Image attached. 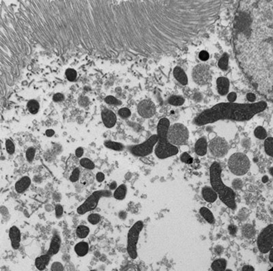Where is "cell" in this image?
<instances>
[{
	"label": "cell",
	"mask_w": 273,
	"mask_h": 271,
	"mask_svg": "<svg viewBox=\"0 0 273 271\" xmlns=\"http://www.w3.org/2000/svg\"><path fill=\"white\" fill-rule=\"evenodd\" d=\"M174 76L178 82H180L182 85L186 86L188 83V77L187 75L182 68L176 66L174 70Z\"/></svg>",
	"instance_id": "44dd1931"
},
{
	"label": "cell",
	"mask_w": 273,
	"mask_h": 271,
	"mask_svg": "<svg viewBox=\"0 0 273 271\" xmlns=\"http://www.w3.org/2000/svg\"><path fill=\"white\" fill-rule=\"evenodd\" d=\"M232 186L233 188L236 190L241 189L243 186V181H242V180L239 178L234 179L232 182Z\"/></svg>",
	"instance_id": "7bdbcfd3"
},
{
	"label": "cell",
	"mask_w": 273,
	"mask_h": 271,
	"mask_svg": "<svg viewBox=\"0 0 273 271\" xmlns=\"http://www.w3.org/2000/svg\"><path fill=\"white\" fill-rule=\"evenodd\" d=\"M90 234V228L86 225H79L77 228L76 234L80 239L85 238Z\"/></svg>",
	"instance_id": "83f0119b"
},
{
	"label": "cell",
	"mask_w": 273,
	"mask_h": 271,
	"mask_svg": "<svg viewBox=\"0 0 273 271\" xmlns=\"http://www.w3.org/2000/svg\"><path fill=\"white\" fill-rule=\"evenodd\" d=\"M53 101L55 102H59V101H62L64 99V96L63 94H60V93H58V94H56L54 95V96L53 98Z\"/></svg>",
	"instance_id": "f907efd6"
},
{
	"label": "cell",
	"mask_w": 273,
	"mask_h": 271,
	"mask_svg": "<svg viewBox=\"0 0 273 271\" xmlns=\"http://www.w3.org/2000/svg\"><path fill=\"white\" fill-rule=\"evenodd\" d=\"M51 270L53 271H59V270H64V266L62 265V263L59 262H55L52 264L51 266Z\"/></svg>",
	"instance_id": "f6af8a7d"
},
{
	"label": "cell",
	"mask_w": 273,
	"mask_h": 271,
	"mask_svg": "<svg viewBox=\"0 0 273 271\" xmlns=\"http://www.w3.org/2000/svg\"><path fill=\"white\" fill-rule=\"evenodd\" d=\"M227 260L223 258H219L213 262L211 264V268L214 271H223L227 268Z\"/></svg>",
	"instance_id": "d4e9b609"
},
{
	"label": "cell",
	"mask_w": 273,
	"mask_h": 271,
	"mask_svg": "<svg viewBox=\"0 0 273 271\" xmlns=\"http://www.w3.org/2000/svg\"><path fill=\"white\" fill-rule=\"evenodd\" d=\"M66 75L67 79L69 80V81H73L77 78V72L75 70L69 68V69L66 70Z\"/></svg>",
	"instance_id": "ab89813d"
},
{
	"label": "cell",
	"mask_w": 273,
	"mask_h": 271,
	"mask_svg": "<svg viewBox=\"0 0 273 271\" xmlns=\"http://www.w3.org/2000/svg\"><path fill=\"white\" fill-rule=\"evenodd\" d=\"M266 107L267 103L264 101L247 104L236 103L234 102L219 103L203 111L197 116L194 122L197 126H203L222 120L247 121L264 111Z\"/></svg>",
	"instance_id": "6da1fadb"
},
{
	"label": "cell",
	"mask_w": 273,
	"mask_h": 271,
	"mask_svg": "<svg viewBox=\"0 0 273 271\" xmlns=\"http://www.w3.org/2000/svg\"><path fill=\"white\" fill-rule=\"evenodd\" d=\"M199 213L201 216L206 220L208 223L210 224H214L215 223V219L212 212L208 208L201 207L199 209Z\"/></svg>",
	"instance_id": "484cf974"
},
{
	"label": "cell",
	"mask_w": 273,
	"mask_h": 271,
	"mask_svg": "<svg viewBox=\"0 0 273 271\" xmlns=\"http://www.w3.org/2000/svg\"><path fill=\"white\" fill-rule=\"evenodd\" d=\"M39 103L35 100H31L28 103V108L31 114H35L39 110Z\"/></svg>",
	"instance_id": "836d02e7"
},
{
	"label": "cell",
	"mask_w": 273,
	"mask_h": 271,
	"mask_svg": "<svg viewBox=\"0 0 273 271\" xmlns=\"http://www.w3.org/2000/svg\"><path fill=\"white\" fill-rule=\"evenodd\" d=\"M126 193H127V187L125 184H120L117 186L114 193V197L115 199L117 200H123L126 197Z\"/></svg>",
	"instance_id": "cb8c5ba5"
},
{
	"label": "cell",
	"mask_w": 273,
	"mask_h": 271,
	"mask_svg": "<svg viewBox=\"0 0 273 271\" xmlns=\"http://www.w3.org/2000/svg\"><path fill=\"white\" fill-rule=\"evenodd\" d=\"M272 169H273V167H271V168L270 169V175H272Z\"/></svg>",
	"instance_id": "94428289"
},
{
	"label": "cell",
	"mask_w": 273,
	"mask_h": 271,
	"mask_svg": "<svg viewBox=\"0 0 273 271\" xmlns=\"http://www.w3.org/2000/svg\"><path fill=\"white\" fill-rule=\"evenodd\" d=\"M254 135L256 138L259 139H265L267 137V132L262 126H257L254 130Z\"/></svg>",
	"instance_id": "1f68e13d"
},
{
	"label": "cell",
	"mask_w": 273,
	"mask_h": 271,
	"mask_svg": "<svg viewBox=\"0 0 273 271\" xmlns=\"http://www.w3.org/2000/svg\"><path fill=\"white\" fill-rule=\"evenodd\" d=\"M228 63H229V57H228L227 53H225V54L222 55V57L219 59L218 66L221 70H225L228 68Z\"/></svg>",
	"instance_id": "d6a6232c"
},
{
	"label": "cell",
	"mask_w": 273,
	"mask_h": 271,
	"mask_svg": "<svg viewBox=\"0 0 273 271\" xmlns=\"http://www.w3.org/2000/svg\"><path fill=\"white\" fill-rule=\"evenodd\" d=\"M247 100L248 101L253 103V102L256 101V95L253 94V93H248L247 95Z\"/></svg>",
	"instance_id": "f5cc1de1"
},
{
	"label": "cell",
	"mask_w": 273,
	"mask_h": 271,
	"mask_svg": "<svg viewBox=\"0 0 273 271\" xmlns=\"http://www.w3.org/2000/svg\"><path fill=\"white\" fill-rule=\"evenodd\" d=\"M6 150H7V152L9 154H14L15 152V146H14V144L13 143V142L11 141V140L10 139L6 140Z\"/></svg>",
	"instance_id": "f35d334b"
},
{
	"label": "cell",
	"mask_w": 273,
	"mask_h": 271,
	"mask_svg": "<svg viewBox=\"0 0 273 271\" xmlns=\"http://www.w3.org/2000/svg\"><path fill=\"white\" fill-rule=\"evenodd\" d=\"M209 57H210L209 53L206 51H201L199 54V59L203 62L207 61L208 59H209Z\"/></svg>",
	"instance_id": "bcb514c9"
},
{
	"label": "cell",
	"mask_w": 273,
	"mask_h": 271,
	"mask_svg": "<svg viewBox=\"0 0 273 271\" xmlns=\"http://www.w3.org/2000/svg\"><path fill=\"white\" fill-rule=\"evenodd\" d=\"M137 112H138L139 115L143 118H150L156 114V105L150 100H143L138 104Z\"/></svg>",
	"instance_id": "7c38bea8"
},
{
	"label": "cell",
	"mask_w": 273,
	"mask_h": 271,
	"mask_svg": "<svg viewBox=\"0 0 273 271\" xmlns=\"http://www.w3.org/2000/svg\"><path fill=\"white\" fill-rule=\"evenodd\" d=\"M242 270L243 271H254L255 268L251 265H245L242 268Z\"/></svg>",
	"instance_id": "db71d44e"
},
{
	"label": "cell",
	"mask_w": 273,
	"mask_h": 271,
	"mask_svg": "<svg viewBox=\"0 0 273 271\" xmlns=\"http://www.w3.org/2000/svg\"><path fill=\"white\" fill-rule=\"evenodd\" d=\"M169 103L174 106H181L185 103V99L180 96H172L168 100Z\"/></svg>",
	"instance_id": "f546056e"
},
{
	"label": "cell",
	"mask_w": 273,
	"mask_h": 271,
	"mask_svg": "<svg viewBox=\"0 0 273 271\" xmlns=\"http://www.w3.org/2000/svg\"><path fill=\"white\" fill-rule=\"evenodd\" d=\"M61 246V238L59 235H54L51 241L49 247L46 252V254H49L51 256H53L55 254H57L60 249Z\"/></svg>",
	"instance_id": "9a60e30c"
},
{
	"label": "cell",
	"mask_w": 273,
	"mask_h": 271,
	"mask_svg": "<svg viewBox=\"0 0 273 271\" xmlns=\"http://www.w3.org/2000/svg\"><path fill=\"white\" fill-rule=\"evenodd\" d=\"M227 164L230 172L237 176L247 174L251 167L249 159L242 152H236L231 155Z\"/></svg>",
	"instance_id": "277c9868"
},
{
	"label": "cell",
	"mask_w": 273,
	"mask_h": 271,
	"mask_svg": "<svg viewBox=\"0 0 273 271\" xmlns=\"http://www.w3.org/2000/svg\"><path fill=\"white\" fill-rule=\"evenodd\" d=\"M272 251H273V249H271V250H270V251H269V252H270V255H269V260H270V262H272V263L273 262V256H272Z\"/></svg>",
	"instance_id": "680465c9"
},
{
	"label": "cell",
	"mask_w": 273,
	"mask_h": 271,
	"mask_svg": "<svg viewBox=\"0 0 273 271\" xmlns=\"http://www.w3.org/2000/svg\"><path fill=\"white\" fill-rule=\"evenodd\" d=\"M208 148L210 152L213 156L217 158H222L228 153L230 146L225 139L221 137H217L210 141Z\"/></svg>",
	"instance_id": "8fae6325"
},
{
	"label": "cell",
	"mask_w": 273,
	"mask_h": 271,
	"mask_svg": "<svg viewBox=\"0 0 273 271\" xmlns=\"http://www.w3.org/2000/svg\"><path fill=\"white\" fill-rule=\"evenodd\" d=\"M169 126L170 122L166 117L160 120L157 125L156 135L158 141L156 144L154 152L156 156L160 159H165L175 156L179 152L176 146L173 145L168 140L167 131Z\"/></svg>",
	"instance_id": "3957f363"
},
{
	"label": "cell",
	"mask_w": 273,
	"mask_h": 271,
	"mask_svg": "<svg viewBox=\"0 0 273 271\" xmlns=\"http://www.w3.org/2000/svg\"><path fill=\"white\" fill-rule=\"evenodd\" d=\"M32 183L30 178L28 176H23L18 180L15 184V190L19 193H22L30 187Z\"/></svg>",
	"instance_id": "ac0fdd59"
},
{
	"label": "cell",
	"mask_w": 273,
	"mask_h": 271,
	"mask_svg": "<svg viewBox=\"0 0 273 271\" xmlns=\"http://www.w3.org/2000/svg\"><path fill=\"white\" fill-rule=\"evenodd\" d=\"M143 228V223L138 221L133 225L128 232L127 236V253L130 258L136 259L137 254V243H138L139 234Z\"/></svg>",
	"instance_id": "52a82bcc"
},
{
	"label": "cell",
	"mask_w": 273,
	"mask_h": 271,
	"mask_svg": "<svg viewBox=\"0 0 273 271\" xmlns=\"http://www.w3.org/2000/svg\"><path fill=\"white\" fill-rule=\"evenodd\" d=\"M201 194L203 198L208 203H214L218 198L217 193L209 186H204L201 190Z\"/></svg>",
	"instance_id": "e0dca14e"
},
{
	"label": "cell",
	"mask_w": 273,
	"mask_h": 271,
	"mask_svg": "<svg viewBox=\"0 0 273 271\" xmlns=\"http://www.w3.org/2000/svg\"><path fill=\"white\" fill-rule=\"evenodd\" d=\"M268 179L269 178H268V177L267 176V175H264V176H263L262 178H261V180H262L264 183H266L268 181Z\"/></svg>",
	"instance_id": "91938a15"
},
{
	"label": "cell",
	"mask_w": 273,
	"mask_h": 271,
	"mask_svg": "<svg viewBox=\"0 0 273 271\" xmlns=\"http://www.w3.org/2000/svg\"><path fill=\"white\" fill-rule=\"evenodd\" d=\"M193 79L197 84L204 86L208 84L212 80V72L210 66L206 64H199L193 70Z\"/></svg>",
	"instance_id": "30bf717a"
},
{
	"label": "cell",
	"mask_w": 273,
	"mask_h": 271,
	"mask_svg": "<svg viewBox=\"0 0 273 271\" xmlns=\"http://www.w3.org/2000/svg\"><path fill=\"white\" fill-rule=\"evenodd\" d=\"M228 230H229V232L231 235L234 236V235L236 234L237 231H238V228L234 225H230L228 227Z\"/></svg>",
	"instance_id": "7dc6e473"
},
{
	"label": "cell",
	"mask_w": 273,
	"mask_h": 271,
	"mask_svg": "<svg viewBox=\"0 0 273 271\" xmlns=\"http://www.w3.org/2000/svg\"><path fill=\"white\" fill-rule=\"evenodd\" d=\"M237 99V95L235 92H230L229 94L227 95V100L229 102L233 103V102L236 101Z\"/></svg>",
	"instance_id": "681fc988"
},
{
	"label": "cell",
	"mask_w": 273,
	"mask_h": 271,
	"mask_svg": "<svg viewBox=\"0 0 273 271\" xmlns=\"http://www.w3.org/2000/svg\"><path fill=\"white\" fill-rule=\"evenodd\" d=\"M80 165L86 170H92L95 168V164L92 160L88 158H82L80 160Z\"/></svg>",
	"instance_id": "4dcf8cb0"
},
{
	"label": "cell",
	"mask_w": 273,
	"mask_h": 271,
	"mask_svg": "<svg viewBox=\"0 0 273 271\" xmlns=\"http://www.w3.org/2000/svg\"><path fill=\"white\" fill-rule=\"evenodd\" d=\"M116 188H117V183H116V182H115V181L112 182V183H111V184L109 185L110 191L115 190Z\"/></svg>",
	"instance_id": "6f0895ef"
},
{
	"label": "cell",
	"mask_w": 273,
	"mask_h": 271,
	"mask_svg": "<svg viewBox=\"0 0 273 271\" xmlns=\"http://www.w3.org/2000/svg\"><path fill=\"white\" fill-rule=\"evenodd\" d=\"M167 138L169 141L174 146L186 145L189 138V132L184 124L176 123L169 127Z\"/></svg>",
	"instance_id": "5b68a950"
},
{
	"label": "cell",
	"mask_w": 273,
	"mask_h": 271,
	"mask_svg": "<svg viewBox=\"0 0 273 271\" xmlns=\"http://www.w3.org/2000/svg\"><path fill=\"white\" fill-rule=\"evenodd\" d=\"M104 145L106 148L115 151H122L124 148V146L122 143L113 141H105Z\"/></svg>",
	"instance_id": "4316f807"
},
{
	"label": "cell",
	"mask_w": 273,
	"mask_h": 271,
	"mask_svg": "<svg viewBox=\"0 0 273 271\" xmlns=\"http://www.w3.org/2000/svg\"><path fill=\"white\" fill-rule=\"evenodd\" d=\"M256 229H255L254 226L252 225L251 224H245V225L243 226V228H242V234H243V236L246 238H253L256 236Z\"/></svg>",
	"instance_id": "603a6c76"
},
{
	"label": "cell",
	"mask_w": 273,
	"mask_h": 271,
	"mask_svg": "<svg viewBox=\"0 0 273 271\" xmlns=\"http://www.w3.org/2000/svg\"><path fill=\"white\" fill-rule=\"evenodd\" d=\"M83 153H84L83 149L81 147L77 148L76 150H75V155H76V157L77 158H81L82 156L83 155Z\"/></svg>",
	"instance_id": "816d5d0a"
},
{
	"label": "cell",
	"mask_w": 273,
	"mask_h": 271,
	"mask_svg": "<svg viewBox=\"0 0 273 271\" xmlns=\"http://www.w3.org/2000/svg\"><path fill=\"white\" fill-rule=\"evenodd\" d=\"M35 154V150L34 148L33 147H30L29 148L28 150H26L25 152V157H26V159L29 163H31V162L33 161V160L34 159Z\"/></svg>",
	"instance_id": "d590c367"
},
{
	"label": "cell",
	"mask_w": 273,
	"mask_h": 271,
	"mask_svg": "<svg viewBox=\"0 0 273 271\" xmlns=\"http://www.w3.org/2000/svg\"><path fill=\"white\" fill-rule=\"evenodd\" d=\"M101 220V215L96 213H92V214H89L88 217V221L92 225H97L98 223H99V222Z\"/></svg>",
	"instance_id": "e575fe53"
},
{
	"label": "cell",
	"mask_w": 273,
	"mask_h": 271,
	"mask_svg": "<svg viewBox=\"0 0 273 271\" xmlns=\"http://www.w3.org/2000/svg\"><path fill=\"white\" fill-rule=\"evenodd\" d=\"M55 134V131L52 129H48L46 130V135L49 137H51L54 135Z\"/></svg>",
	"instance_id": "9f6ffc18"
},
{
	"label": "cell",
	"mask_w": 273,
	"mask_h": 271,
	"mask_svg": "<svg viewBox=\"0 0 273 271\" xmlns=\"http://www.w3.org/2000/svg\"><path fill=\"white\" fill-rule=\"evenodd\" d=\"M75 251L79 257H83L88 254L89 251V245L87 242H79L75 246Z\"/></svg>",
	"instance_id": "7402d4cb"
},
{
	"label": "cell",
	"mask_w": 273,
	"mask_h": 271,
	"mask_svg": "<svg viewBox=\"0 0 273 271\" xmlns=\"http://www.w3.org/2000/svg\"><path fill=\"white\" fill-rule=\"evenodd\" d=\"M9 237L11 241V245L14 249H18L21 243V232L16 226H12L9 231Z\"/></svg>",
	"instance_id": "5bb4252c"
},
{
	"label": "cell",
	"mask_w": 273,
	"mask_h": 271,
	"mask_svg": "<svg viewBox=\"0 0 273 271\" xmlns=\"http://www.w3.org/2000/svg\"><path fill=\"white\" fill-rule=\"evenodd\" d=\"M112 193L110 190L95 191L89 196L81 205L77 208V212L79 214L83 215L85 213L96 209L100 199L103 197H110Z\"/></svg>",
	"instance_id": "8992f818"
},
{
	"label": "cell",
	"mask_w": 273,
	"mask_h": 271,
	"mask_svg": "<svg viewBox=\"0 0 273 271\" xmlns=\"http://www.w3.org/2000/svg\"><path fill=\"white\" fill-rule=\"evenodd\" d=\"M222 168L218 162L214 161L210 167V181L212 189L217 193L220 200L233 210L236 209V193L234 190L223 183Z\"/></svg>",
	"instance_id": "7a4b0ae2"
},
{
	"label": "cell",
	"mask_w": 273,
	"mask_h": 271,
	"mask_svg": "<svg viewBox=\"0 0 273 271\" xmlns=\"http://www.w3.org/2000/svg\"><path fill=\"white\" fill-rule=\"evenodd\" d=\"M180 160L182 163H185L188 165L192 164L193 162V159L191 157V156L187 152H184L182 154L180 157Z\"/></svg>",
	"instance_id": "8d00e7d4"
},
{
	"label": "cell",
	"mask_w": 273,
	"mask_h": 271,
	"mask_svg": "<svg viewBox=\"0 0 273 271\" xmlns=\"http://www.w3.org/2000/svg\"><path fill=\"white\" fill-rule=\"evenodd\" d=\"M257 247L262 254H268L273 246V224L264 228L257 238Z\"/></svg>",
	"instance_id": "ba28073f"
},
{
	"label": "cell",
	"mask_w": 273,
	"mask_h": 271,
	"mask_svg": "<svg viewBox=\"0 0 273 271\" xmlns=\"http://www.w3.org/2000/svg\"><path fill=\"white\" fill-rule=\"evenodd\" d=\"M103 124L106 128H112L115 125L117 122L116 115L112 111L105 109L103 110L101 114Z\"/></svg>",
	"instance_id": "4fadbf2b"
},
{
	"label": "cell",
	"mask_w": 273,
	"mask_h": 271,
	"mask_svg": "<svg viewBox=\"0 0 273 271\" xmlns=\"http://www.w3.org/2000/svg\"><path fill=\"white\" fill-rule=\"evenodd\" d=\"M105 178V175L103 172H98L96 175V179L97 182H98V183H102V182H103Z\"/></svg>",
	"instance_id": "c3c4849f"
},
{
	"label": "cell",
	"mask_w": 273,
	"mask_h": 271,
	"mask_svg": "<svg viewBox=\"0 0 273 271\" xmlns=\"http://www.w3.org/2000/svg\"><path fill=\"white\" fill-rule=\"evenodd\" d=\"M51 258V256L46 253L45 254L41 255L35 259V266L38 270H43L46 268Z\"/></svg>",
	"instance_id": "ffe728a7"
},
{
	"label": "cell",
	"mask_w": 273,
	"mask_h": 271,
	"mask_svg": "<svg viewBox=\"0 0 273 271\" xmlns=\"http://www.w3.org/2000/svg\"><path fill=\"white\" fill-rule=\"evenodd\" d=\"M55 216H56L57 218H60V217L63 215V212H64V208L63 206H62L61 204H56L55 207Z\"/></svg>",
	"instance_id": "ee69618b"
},
{
	"label": "cell",
	"mask_w": 273,
	"mask_h": 271,
	"mask_svg": "<svg viewBox=\"0 0 273 271\" xmlns=\"http://www.w3.org/2000/svg\"><path fill=\"white\" fill-rule=\"evenodd\" d=\"M208 150V142L205 137L199 138L195 144V152L200 157L205 156Z\"/></svg>",
	"instance_id": "2e32d148"
},
{
	"label": "cell",
	"mask_w": 273,
	"mask_h": 271,
	"mask_svg": "<svg viewBox=\"0 0 273 271\" xmlns=\"http://www.w3.org/2000/svg\"><path fill=\"white\" fill-rule=\"evenodd\" d=\"M264 150L266 154L270 157L273 156V138L266 137L264 141Z\"/></svg>",
	"instance_id": "f1b7e54d"
},
{
	"label": "cell",
	"mask_w": 273,
	"mask_h": 271,
	"mask_svg": "<svg viewBox=\"0 0 273 271\" xmlns=\"http://www.w3.org/2000/svg\"><path fill=\"white\" fill-rule=\"evenodd\" d=\"M223 248L221 246H217L214 249V252L216 253L217 254H219V255L221 254L222 253H223Z\"/></svg>",
	"instance_id": "11a10c76"
},
{
	"label": "cell",
	"mask_w": 273,
	"mask_h": 271,
	"mask_svg": "<svg viewBox=\"0 0 273 271\" xmlns=\"http://www.w3.org/2000/svg\"><path fill=\"white\" fill-rule=\"evenodd\" d=\"M158 141L157 135H153L143 143L129 147V151L135 157H143L150 155Z\"/></svg>",
	"instance_id": "9c48e42d"
},
{
	"label": "cell",
	"mask_w": 273,
	"mask_h": 271,
	"mask_svg": "<svg viewBox=\"0 0 273 271\" xmlns=\"http://www.w3.org/2000/svg\"><path fill=\"white\" fill-rule=\"evenodd\" d=\"M217 90L221 95H225L230 89V81L226 77H221L217 80Z\"/></svg>",
	"instance_id": "d6986e66"
},
{
	"label": "cell",
	"mask_w": 273,
	"mask_h": 271,
	"mask_svg": "<svg viewBox=\"0 0 273 271\" xmlns=\"http://www.w3.org/2000/svg\"><path fill=\"white\" fill-rule=\"evenodd\" d=\"M118 114L122 118H128L131 115V112L128 108H122L118 111Z\"/></svg>",
	"instance_id": "60d3db41"
},
{
	"label": "cell",
	"mask_w": 273,
	"mask_h": 271,
	"mask_svg": "<svg viewBox=\"0 0 273 271\" xmlns=\"http://www.w3.org/2000/svg\"><path fill=\"white\" fill-rule=\"evenodd\" d=\"M80 178V170L78 168H75L74 170L72 171V174H71L69 178V180L72 183H76L79 180Z\"/></svg>",
	"instance_id": "74e56055"
},
{
	"label": "cell",
	"mask_w": 273,
	"mask_h": 271,
	"mask_svg": "<svg viewBox=\"0 0 273 271\" xmlns=\"http://www.w3.org/2000/svg\"><path fill=\"white\" fill-rule=\"evenodd\" d=\"M105 101L106 103L109 104V105H120L121 103L119 102L117 99H115V97L112 96H108L105 98Z\"/></svg>",
	"instance_id": "b9f144b4"
}]
</instances>
